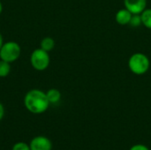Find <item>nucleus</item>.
I'll use <instances>...</instances> for the list:
<instances>
[{
    "label": "nucleus",
    "mask_w": 151,
    "mask_h": 150,
    "mask_svg": "<svg viewBox=\"0 0 151 150\" xmlns=\"http://www.w3.org/2000/svg\"><path fill=\"white\" fill-rule=\"evenodd\" d=\"M129 25L133 27H140L141 25H142L141 14H133L132 18L130 19Z\"/></svg>",
    "instance_id": "f8f14e48"
},
{
    "label": "nucleus",
    "mask_w": 151,
    "mask_h": 150,
    "mask_svg": "<svg viewBox=\"0 0 151 150\" xmlns=\"http://www.w3.org/2000/svg\"><path fill=\"white\" fill-rule=\"evenodd\" d=\"M40 48L47 52H50L55 48V41L53 38L50 36H46L42 39L40 42Z\"/></svg>",
    "instance_id": "1a4fd4ad"
},
{
    "label": "nucleus",
    "mask_w": 151,
    "mask_h": 150,
    "mask_svg": "<svg viewBox=\"0 0 151 150\" xmlns=\"http://www.w3.org/2000/svg\"><path fill=\"white\" fill-rule=\"evenodd\" d=\"M50 63V57L49 52L43 50L41 48L35 49L30 55V64L31 66L39 72L46 70Z\"/></svg>",
    "instance_id": "20e7f679"
},
{
    "label": "nucleus",
    "mask_w": 151,
    "mask_h": 150,
    "mask_svg": "<svg viewBox=\"0 0 151 150\" xmlns=\"http://www.w3.org/2000/svg\"><path fill=\"white\" fill-rule=\"evenodd\" d=\"M150 60L144 53H134L128 59V68L135 75L145 74L150 70Z\"/></svg>",
    "instance_id": "f03ea898"
},
{
    "label": "nucleus",
    "mask_w": 151,
    "mask_h": 150,
    "mask_svg": "<svg viewBox=\"0 0 151 150\" xmlns=\"http://www.w3.org/2000/svg\"><path fill=\"white\" fill-rule=\"evenodd\" d=\"M12 150H31L30 149V146L29 144L26 143V142H23V141H19V142H17L15 143L13 146H12Z\"/></svg>",
    "instance_id": "ddd939ff"
},
{
    "label": "nucleus",
    "mask_w": 151,
    "mask_h": 150,
    "mask_svg": "<svg viewBox=\"0 0 151 150\" xmlns=\"http://www.w3.org/2000/svg\"><path fill=\"white\" fill-rule=\"evenodd\" d=\"M124 5L132 14H141L147 8V0H124Z\"/></svg>",
    "instance_id": "423d86ee"
},
{
    "label": "nucleus",
    "mask_w": 151,
    "mask_h": 150,
    "mask_svg": "<svg viewBox=\"0 0 151 150\" xmlns=\"http://www.w3.org/2000/svg\"><path fill=\"white\" fill-rule=\"evenodd\" d=\"M47 98L50 102V103L55 104L58 103L61 99V93L57 88H50L46 92Z\"/></svg>",
    "instance_id": "6e6552de"
},
{
    "label": "nucleus",
    "mask_w": 151,
    "mask_h": 150,
    "mask_svg": "<svg viewBox=\"0 0 151 150\" xmlns=\"http://www.w3.org/2000/svg\"><path fill=\"white\" fill-rule=\"evenodd\" d=\"M25 108L33 114L44 113L49 106L50 102L47 98L46 92L40 89H31L24 96Z\"/></svg>",
    "instance_id": "f257e3e1"
},
{
    "label": "nucleus",
    "mask_w": 151,
    "mask_h": 150,
    "mask_svg": "<svg viewBox=\"0 0 151 150\" xmlns=\"http://www.w3.org/2000/svg\"><path fill=\"white\" fill-rule=\"evenodd\" d=\"M31 150H51L52 149V142L50 140L45 136H36L34 137L30 143Z\"/></svg>",
    "instance_id": "39448f33"
},
{
    "label": "nucleus",
    "mask_w": 151,
    "mask_h": 150,
    "mask_svg": "<svg viewBox=\"0 0 151 150\" xmlns=\"http://www.w3.org/2000/svg\"><path fill=\"white\" fill-rule=\"evenodd\" d=\"M3 44H4V38H3V35L0 33V49L2 48Z\"/></svg>",
    "instance_id": "dca6fc26"
},
{
    "label": "nucleus",
    "mask_w": 151,
    "mask_h": 150,
    "mask_svg": "<svg viewBox=\"0 0 151 150\" xmlns=\"http://www.w3.org/2000/svg\"><path fill=\"white\" fill-rule=\"evenodd\" d=\"M11 70H12L11 64L0 59V78L7 77L10 74Z\"/></svg>",
    "instance_id": "9b49d317"
},
{
    "label": "nucleus",
    "mask_w": 151,
    "mask_h": 150,
    "mask_svg": "<svg viewBox=\"0 0 151 150\" xmlns=\"http://www.w3.org/2000/svg\"><path fill=\"white\" fill-rule=\"evenodd\" d=\"M130 150H150L149 148L143 144H136V145H134Z\"/></svg>",
    "instance_id": "4468645a"
},
{
    "label": "nucleus",
    "mask_w": 151,
    "mask_h": 150,
    "mask_svg": "<svg viewBox=\"0 0 151 150\" xmlns=\"http://www.w3.org/2000/svg\"><path fill=\"white\" fill-rule=\"evenodd\" d=\"M132 15L133 14L127 8L120 9V10H119L116 12V15H115L116 22L119 25H120V26L129 25V22H130V19L132 18Z\"/></svg>",
    "instance_id": "0eeeda50"
},
{
    "label": "nucleus",
    "mask_w": 151,
    "mask_h": 150,
    "mask_svg": "<svg viewBox=\"0 0 151 150\" xmlns=\"http://www.w3.org/2000/svg\"><path fill=\"white\" fill-rule=\"evenodd\" d=\"M20 45L13 41L4 42L2 48L0 49V59L6 61L10 64L18 60L19 57H20Z\"/></svg>",
    "instance_id": "7ed1b4c3"
},
{
    "label": "nucleus",
    "mask_w": 151,
    "mask_h": 150,
    "mask_svg": "<svg viewBox=\"0 0 151 150\" xmlns=\"http://www.w3.org/2000/svg\"><path fill=\"white\" fill-rule=\"evenodd\" d=\"M4 116V105L0 103V121L3 119Z\"/></svg>",
    "instance_id": "2eb2a0df"
},
{
    "label": "nucleus",
    "mask_w": 151,
    "mask_h": 150,
    "mask_svg": "<svg viewBox=\"0 0 151 150\" xmlns=\"http://www.w3.org/2000/svg\"><path fill=\"white\" fill-rule=\"evenodd\" d=\"M2 11H3V4H2V3L0 1V14L2 13Z\"/></svg>",
    "instance_id": "f3484780"
},
{
    "label": "nucleus",
    "mask_w": 151,
    "mask_h": 150,
    "mask_svg": "<svg viewBox=\"0 0 151 150\" xmlns=\"http://www.w3.org/2000/svg\"><path fill=\"white\" fill-rule=\"evenodd\" d=\"M142 25L151 30V8H146L142 13Z\"/></svg>",
    "instance_id": "9d476101"
}]
</instances>
